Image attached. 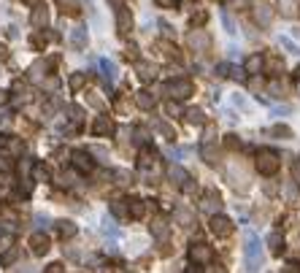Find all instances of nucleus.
<instances>
[{
    "label": "nucleus",
    "instance_id": "f257e3e1",
    "mask_svg": "<svg viewBox=\"0 0 300 273\" xmlns=\"http://www.w3.org/2000/svg\"><path fill=\"white\" fill-rule=\"evenodd\" d=\"M246 273H257L262 265V243L255 233H246Z\"/></svg>",
    "mask_w": 300,
    "mask_h": 273
},
{
    "label": "nucleus",
    "instance_id": "f03ea898",
    "mask_svg": "<svg viewBox=\"0 0 300 273\" xmlns=\"http://www.w3.org/2000/svg\"><path fill=\"white\" fill-rule=\"evenodd\" d=\"M255 165H257V171L262 173V176H273V173L279 171L281 160H279V154L270 152V149H259V152H257V160H255Z\"/></svg>",
    "mask_w": 300,
    "mask_h": 273
},
{
    "label": "nucleus",
    "instance_id": "7ed1b4c3",
    "mask_svg": "<svg viewBox=\"0 0 300 273\" xmlns=\"http://www.w3.org/2000/svg\"><path fill=\"white\" fill-rule=\"evenodd\" d=\"M165 92H168L173 100H187V97L195 92V87H192L189 79H173V81L165 84Z\"/></svg>",
    "mask_w": 300,
    "mask_h": 273
},
{
    "label": "nucleus",
    "instance_id": "20e7f679",
    "mask_svg": "<svg viewBox=\"0 0 300 273\" xmlns=\"http://www.w3.org/2000/svg\"><path fill=\"white\" fill-rule=\"evenodd\" d=\"M189 260H192L195 265H206L214 260V252H211V246H206V243H192L189 246Z\"/></svg>",
    "mask_w": 300,
    "mask_h": 273
},
{
    "label": "nucleus",
    "instance_id": "39448f33",
    "mask_svg": "<svg viewBox=\"0 0 300 273\" xmlns=\"http://www.w3.org/2000/svg\"><path fill=\"white\" fill-rule=\"evenodd\" d=\"M73 160V168H76L79 173H92V168H95V160H92L89 152H84V149H79V152L71 154Z\"/></svg>",
    "mask_w": 300,
    "mask_h": 273
},
{
    "label": "nucleus",
    "instance_id": "423d86ee",
    "mask_svg": "<svg viewBox=\"0 0 300 273\" xmlns=\"http://www.w3.org/2000/svg\"><path fill=\"white\" fill-rule=\"evenodd\" d=\"M211 233L219 235V238L230 235L233 233V222H230L227 217H222V214H214V217H211Z\"/></svg>",
    "mask_w": 300,
    "mask_h": 273
},
{
    "label": "nucleus",
    "instance_id": "0eeeda50",
    "mask_svg": "<svg viewBox=\"0 0 300 273\" xmlns=\"http://www.w3.org/2000/svg\"><path fill=\"white\" fill-rule=\"evenodd\" d=\"M117 30L119 33H130L132 30V14H130V8H125V5L117 8Z\"/></svg>",
    "mask_w": 300,
    "mask_h": 273
},
{
    "label": "nucleus",
    "instance_id": "6e6552de",
    "mask_svg": "<svg viewBox=\"0 0 300 273\" xmlns=\"http://www.w3.org/2000/svg\"><path fill=\"white\" fill-rule=\"evenodd\" d=\"M114 130H117V125H114L111 117H97L95 125H92V133H95V136H111Z\"/></svg>",
    "mask_w": 300,
    "mask_h": 273
},
{
    "label": "nucleus",
    "instance_id": "1a4fd4ad",
    "mask_svg": "<svg viewBox=\"0 0 300 273\" xmlns=\"http://www.w3.org/2000/svg\"><path fill=\"white\" fill-rule=\"evenodd\" d=\"M49 246H51L49 235H43V233H33V235H30V249H33V254H46V252H49Z\"/></svg>",
    "mask_w": 300,
    "mask_h": 273
},
{
    "label": "nucleus",
    "instance_id": "9d476101",
    "mask_svg": "<svg viewBox=\"0 0 300 273\" xmlns=\"http://www.w3.org/2000/svg\"><path fill=\"white\" fill-rule=\"evenodd\" d=\"M30 22H33V27H43V25H49V8H46L43 3L33 5V16H30Z\"/></svg>",
    "mask_w": 300,
    "mask_h": 273
},
{
    "label": "nucleus",
    "instance_id": "9b49d317",
    "mask_svg": "<svg viewBox=\"0 0 300 273\" xmlns=\"http://www.w3.org/2000/svg\"><path fill=\"white\" fill-rule=\"evenodd\" d=\"M68 41H71L73 49H84L86 41H89V36H86V27H73L71 36H68Z\"/></svg>",
    "mask_w": 300,
    "mask_h": 273
},
{
    "label": "nucleus",
    "instance_id": "f8f14e48",
    "mask_svg": "<svg viewBox=\"0 0 300 273\" xmlns=\"http://www.w3.org/2000/svg\"><path fill=\"white\" fill-rule=\"evenodd\" d=\"M168 176H171L173 184H178V187H184L187 182H192V179H189V173L184 171L181 165H171V168H168Z\"/></svg>",
    "mask_w": 300,
    "mask_h": 273
},
{
    "label": "nucleus",
    "instance_id": "ddd939ff",
    "mask_svg": "<svg viewBox=\"0 0 300 273\" xmlns=\"http://www.w3.org/2000/svg\"><path fill=\"white\" fill-rule=\"evenodd\" d=\"M135 73H138V79H143V81H152L154 76H157V68L152 65V62H135Z\"/></svg>",
    "mask_w": 300,
    "mask_h": 273
},
{
    "label": "nucleus",
    "instance_id": "4468645a",
    "mask_svg": "<svg viewBox=\"0 0 300 273\" xmlns=\"http://www.w3.org/2000/svg\"><path fill=\"white\" fill-rule=\"evenodd\" d=\"M57 233H60V238L65 241V238L76 235L79 228H76V222H71V219H60V222H57Z\"/></svg>",
    "mask_w": 300,
    "mask_h": 273
},
{
    "label": "nucleus",
    "instance_id": "2eb2a0df",
    "mask_svg": "<svg viewBox=\"0 0 300 273\" xmlns=\"http://www.w3.org/2000/svg\"><path fill=\"white\" fill-rule=\"evenodd\" d=\"M270 16H273V11L268 3H255V19L259 25H270Z\"/></svg>",
    "mask_w": 300,
    "mask_h": 273
},
{
    "label": "nucleus",
    "instance_id": "dca6fc26",
    "mask_svg": "<svg viewBox=\"0 0 300 273\" xmlns=\"http://www.w3.org/2000/svg\"><path fill=\"white\" fill-rule=\"evenodd\" d=\"M189 46H192V49H198V51H203L206 46H209V36H206L203 30L189 33Z\"/></svg>",
    "mask_w": 300,
    "mask_h": 273
},
{
    "label": "nucleus",
    "instance_id": "f3484780",
    "mask_svg": "<svg viewBox=\"0 0 300 273\" xmlns=\"http://www.w3.org/2000/svg\"><path fill=\"white\" fill-rule=\"evenodd\" d=\"M154 103H157V100H154L152 92H138V95H135V106H138V108H143V111H152Z\"/></svg>",
    "mask_w": 300,
    "mask_h": 273
},
{
    "label": "nucleus",
    "instance_id": "a211bd4d",
    "mask_svg": "<svg viewBox=\"0 0 300 273\" xmlns=\"http://www.w3.org/2000/svg\"><path fill=\"white\" fill-rule=\"evenodd\" d=\"M54 65V60H38L36 65L30 68V73H33V79H43L46 73H49V68Z\"/></svg>",
    "mask_w": 300,
    "mask_h": 273
},
{
    "label": "nucleus",
    "instance_id": "6ab92c4d",
    "mask_svg": "<svg viewBox=\"0 0 300 273\" xmlns=\"http://www.w3.org/2000/svg\"><path fill=\"white\" fill-rule=\"evenodd\" d=\"M265 68V57L262 54H252L249 60H246V73H259Z\"/></svg>",
    "mask_w": 300,
    "mask_h": 273
},
{
    "label": "nucleus",
    "instance_id": "aec40b11",
    "mask_svg": "<svg viewBox=\"0 0 300 273\" xmlns=\"http://www.w3.org/2000/svg\"><path fill=\"white\" fill-rule=\"evenodd\" d=\"M143 214H146V206H143V200H130V206H128V217L141 219Z\"/></svg>",
    "mask_w": 300,
    "mask_h": 273
},
{
    "label": "nucleus",
    "instance_id": "412c9836",
    "mask_svg": "<svg viewBox=\"0 0 300 273\" xmlns=\"http://www.w3.org/2000/svg\"><path fill=\"white\" fill-rule=\"evenodd\" d=\"M279 44H281V49H284L287 54H292V57H298V54H300V46H298V44H295V41H292V38L281 36V38H279Z\"/></svg>",
    "mask_w": 300,
    "mask_h": 273
},
{
    "label": "nucleus",
    "instance_id": "4be33fe9",
    "mask_svg": "<svg viewBox=\"0 0 300 273\" xmlns=\"http://www.w3.org/2000/svg\"><path fill=\"white\" fill-rule=\"evenodd\" d=\"M100 71H103V76H106V81L117 79V65H114L111 60H100Z\"/></svg>",
    "mask_w": 300,
    "mask_h": 273
},
{
    "label": "nucleus",
    "instance_id": "5701e85b",
    "mask_svg": "<svg viewBox=\"0 0 300 273\" xmlns=\"http://www.w3.org/2000/svg\"><path fill=\"white\" fill-rule=\"evenodd\" d=\"M219 206H222V203H219V195L216 192H209L203 197V208H206V211H219Z\"/></svg>",
    "mask_w": 300,
    "mask_h": 273
},
{
    "label": "nucleus",
    "instance_id": "b1692460",
    "mask_svg": "<svg viewBox=\"0 0 300 273\" xmlns=\"http://www.w3.org/2000/svg\"><path fill=\"white\" fill-rule=\"evenodd\" d=\"M270 136L273 138H281V141H287V138H292V130L287 125H273L270 127Z\"/></svg>",
    "mask_w": 300,
    "mask_h": 273
},
{
    "label": "nucleus",
    "instance_id": "393cba45",
    "mask_svg": "<svg viewBox=\"0 0 300 273\" xmlns=\"http://www.w3.org/2000/svg\"><path fill=\"white\" fill-rule=\"evenodd\" d=\"M84 84H86V73H73V76L68 79V87H71L73 92H79Z\"/></svg>",
    "mask_w": 300,
    "mask_h": 273
},
{
    "label": "nucleus",
    "instance_id": "a878e982",
    "mask_svg": "<svg viewBox=\"0 0 300 273\" xmlns=\"http://www.w3.org/2000/svg\"><path fill=\"white\" fill-rule=\"evenodd\" d=\"M222 25H224V33H227V36H235V33H238V27H235V19L227 14V11H222Z\"/></svg>",
    "mask_w": 300,
    "mask_h": 273
},
{
    "label": "nucleus",
    "instance_id": "bb28decb",
    "mask_svg": "<svg viewBox=\"0 0 300 273\" xmlns=\"http://www.w3.org/2000/svg\"><path fill=\"white\" fill-rule=\"evenodd\" d=\"M154 162V149H149V146H143V152H141V157H138V165L141 168H149Z\"/></svg>",
    "mask_w": 300,
    "mask_h": 273
},
{
    "label": "nucleus",
    "instance_id": "cd10ccee",
    "mask_svg": "<svg viewBox=\"0 0 300 273\" xmlns=\"http://www.w3.org/2000/svg\"><path fill=\"white\" fill-rule=\"evenodd\" d=\"M114 179H117V184H122V187H128V184H132V173H130V171H125V168L114 171Z\"/></svg>",
    "mask_w": 300,
    "mask_h": 273
},
{
    "label": "nucleus",
    "instance_id": "c85d7f7f",
    "mask_svg": "<svg viewBox=\"0 0 300 273\" xmlns=\"http://www.w3.org/2000/svg\"><path fill=\"white\" fill-rule=\"evenodd\" d=\"M57 3H60L62 11H68V14H79V8H82V0H57Z\"/></svg>",
    "mask_w": 300,
    "mask_h": 273
},
{
    "label": "nucleus",
    "instance_id": "c756f323",
    "mask_svg": "<svg viewBox=\"0 0 300 273\" xmlns=\"http://www.w3.org/2000/svg\"><path fill=\"white\" fill-rule=\"evenodd\" d=\"M100 230H103V235H111V238L119 235V228L114 225V219H108V217L103 219V228H100Z\"/></svg>",
    "mask_w": 300,
    "mask_h": 273
},
{
    "label": "nucleus",
    "instance_id": "7c9ffc66",
    "mask_svg": "<svg viewBox=\"0 0 300 273\" xmlns=\"http://www.w3.org/2000/svg\"><path fill=\"white\" fill-rule=\"evenodd\" d=\"M184 117H187L189 125H203V111H200V108H189Z\"/></svg>",
    "mask_w": 300,
    "mask_h": 273
},
{
    "label": "nucleus",
    "instance_id": "2f4dec72",
    "mask_svg": "<svg viewBox=\"0 0 300 273\" xmlns=\"http://www.w3.org/2000/svg\"><path fill=\"white\" fill-rule=\"evenodd\" d=\"M33 171H36V182H49V168H46V165L36 162V165H33Z\"/></svg>",
    "mask_w": 300,
    "mask_h": 273
},
{
    "label": "nucleus",
    "instance_id": "473e14b6",
    "mask_svg": "<svg viewBox=\"0 0 300 273\" xmlns=\"http://www.w3.org/2000/svg\"><path fill=\"white\" fill-rule=\"evenodd\" d=\"M30 44H33V49H43V46L49 44V36H43V33H33Z\"/></svg>",
    "mask_w": 300,
    "mask_h": 273
},
{
    "label": "nucleus",
    "instance_id": "72a5a7b5",
    "mask_svg": "<svg viewBox=\"0 0 300 273\" xmlns=\"http://www.w3.org/2000/svg\"><path fill=\"white\" fill-rule=\"evenodd\" d=\"M230 100H233V106H235V108H241V111H249V100H246V97L241 95V92H235V95L230 97Z\"/></svg>",
    "mask_w": 300,
    "mask_h": 273
},
{
    "label": "nucleus",
    "instance_id": "f704fd0d",
    "mask_svg": "<svg viewBox=\"0 0 300 273\" xmlns=\"http://www.w3.org/2000/svg\"><path fill=\"white\" fill-rule=\"evenodd\" d=\"M268 243H270V249H273V254H279L281 252V243H284V241H281V233H270L268 235Z\"/></svg>",
    "mask_w": 300,
    "mask_h": 273
},
{
    "label": "nucleus",
    "instance_id": "c9c22d12",
    "mask_svg": "<svg viewBox=\"0 0 300 273\" xmlns=\"http://www.w3.org/2000/svg\"><path fill=\"white\" fill-rule=\"evenodd\" d=\"M11 246H14V235H11V233H3V235H0V254L8 252Z\"/></svg>",
    "mask_w": 300,
    "mask_h": 273
},
{
    "label": "nucleus",
    "instance_id": "e433bc0d",
    "mask_svg": "<svg viewBox=\"0 0 300 273\" xmlns=\"http://www.w3.org/2000/svg\"><path fill=\"white\" fill-rule=\"evenodd\" d=\"M16 257H19V252H16V249H8V252H3V257H0V263H3V265H11V263H14Z\"/></svg>",
    "mask_w": 300,
    "mask_h": 273
},
{
    "label": "nucleus",
    "instance_id": "4c0bfd02",
    "mask_svg": "<svg viewBox=\"0 0 300 273\" xmlns=\"http://www.w3.org/2000/svg\"><path fill=\"white\" fill-rule=\"evenodd\" d=\"M157 130L163 133L165 138H171V141H173V138H176V133H173V127H171V125H165V122H157Z\"/></svg>",
    "mask_w": 300,
    "mask_h": 273
},
{
    "label": "nucleus",
    "instance_id": "58836bf2",
    "mask_svg": "<svg viewBox=\"0 0 300 273\" xmlns=\"http://www.w3.org/2000/svg\"><path fill=\"white\" fill-rule=\"evenodd\" d=\"M152 233L157 235V238H165V235H168V228H165V222H154V225H152Z\"/></svg>",
    "mask_w": 300,
    "mask_h": 273
},
{
    "label": "nucleus",
    "instance_id": "ea45409f",
    "mask_svg": "<svg viewBox=\"0 0 300 273\" xmlns=\"http://www.w3.org/2000/svg\"><path fill=\"white\" fill-rule=\"evenodd\" d=\"M86 152H89L92 157H100V162H106V157H108V152H106L103 146H89Z\"/></svg>",
    "mask_w": 300,
    "mask_h": 273
},
{
    "label": "nucleus",
    "instance_id": "a19ab883",
    "mask_svg": "<svg viewBox=\"0 0 300 273\" xmlns=\"http://www.w3.org/2000/svg\"><path fill=\"white\" fill-rule=\"evenodd\" d=\"M111 211L117 214V217H125V214H128V208H125V200H114V203H111Z\"/></svg>",
    "mask_w": 300,
    "mask_h": 273
},
{
    "label": "nucleus",
    "instance_id": "79ce46f5",
    "mask_svg": "<svg viewBox=\"0 0 300 273\" xmlns=\"http://www.w3.org/2000/svg\"><path fill=\"white\" fill-rule=\"evenodd\" d=\"M184 154H187V149H173V146L168 149V157H171V160H176V162H178V160H181V157H184Z\"/></svg>",
    "mask_w": 300,
    "mask_h": 273
},
{
    "label": "nucleus",
    "instance_id": "37998d69",
    "mask_svg": "<svg viewBox=\"0 0 300 273\" xmlns=\"http://www.w3.org/2000/svg\"><path fill=\"white\" fill-rule=\"evenodd\" d=\"M8 149H11L14 154H19L22 149H25V143H22V141H16V138H11V141H8Z\"/></svg>",
    "mask_w": 300,
    "mask_h": 273
},
{
    "label": "nucleus",
    "instance_id": "c03bdc74",
    "mask_svg": "<svg viewBox=\"0 0 300 273\" xmlns=\"http://www.w3.org/2000/svg\"><path fill=\"white\" fill-rule=\"evenodd\" d=\"M230 79H235V81H244V71H241L238 65H230Z\"/></svg>",
    "mask_w": 300,
    "mask_h": 273
},
{
    "label": "nucleus",
    "instance_id": "a18cd8bd",
    "mask_svg": "<svg viewBox=\"0 0 300 273\" xmlns=\"http://www.w3.org/2000/svg\"><path fill=\"white\" fill-rule=\"evenodd\" d=\"M160 49H163V54H165V57H176V46H171V44H160Z\"/></svg>",
    "mask_w": 300,
    "mask_h": 273
},
{
    "label": "nucleus",
    "instance_id": "49530a36",
    "mask_svg": "<svg viewBox=\"0 0 300 273\" xmlns=\"http://www.w3.org/2000/svg\"><path fill=\"white\" fill-rule=\"evenodd\" d=\"M165 108H168V114H173V117H178V114H181V106H178V103H173V100Z\"/></svg>",
    "mask_w": 300,
    "mask_h": 273
},
{
    "label": "nucleus",
    "instance_id": "de8ad7c7",
    "mask_svg": "<svg viewBox=\"0 0 300 273\" xmlns=\"http://www.w3.org/2000/svg\"><path fill=\"white\" fill-rule=\"evenodd\" d=\"M224 143H227L230 149H241V141H238V136H227V141H224Z\"/></svg>",
    "mask_w": 300,
    "mask_h": 273
},
{
    "label": "nucleus",
    "instance_id": "09e8293b",
    "mask_svg": "<svg viewBox=\"0 0 300 273\" xmlns=\"http://www.w3.org/2000/svg\"><path fill=\"white\" fill-rule=\"evenodd\" d=\"M178 219H181V222H187V225H189V222H192V214H189L187 208H178Z\"/></svg>",
    "mask_w": 300,
    "mask_h": 273
},
{
    "label": "nucleus",
    "instance_id": "8fccbe9b",
    "mask_svg": "<svg viewBox=\"0 0 300 273\" xmlns=\"http://www.w3.org/2000/svg\"><path fill=\"white\" fill-rule=\"evenodd\" d=\"M33 165H36V162H30V160H22V162H19V173H27V171H33Z\"/></svg>",
    "mask_w": 300,
    "mask_h": 273
},
{
    "label": "nucleus",
    "instance_id": "3c124183",
    "mask_svg": "<svg viewBox=\"0 0 300 273\" xmlns=\"http://www.w3.org/2000/svg\"><path fill=\"white\" fill-rule=\"evenodd\" d=\"M157 5H163V8H176L178 0H157Z\"/></svg>",
    "mask_w": 300,
    "mask_h": 273
},
{
    "label": "nucleus",
    "instance_id": "603ef678",
    "mask_svg": "<svg viewBox=\"0 0 300 273\" xmlns=\"http://www.w3.org/2000/svg\"><path fill=\"white\" fill-rule=\"evenodd\" d=\"M216 73H219V76H230V65H227V62H222V65H216Z\"/></svg>",
    "mask_w": 300,
    "mask_h": 273
},
{
    "label": "nucleus",
    "instance_id": "864d4df0",
    "mask_svg": "<svg viewBox=\"0 0 300 273\" xmlns=\"http://www.w3.org/2000/svg\"><path fill=\"white\" fill-rule=\"evenodd\" d=\"M36 225H38V228H46V225H49V217H46V214H38V217H36Z\"/></svg>",
    "mask_w": 300,
    "mask_h": 273
},
{
    "label": "nucleus",
    "instance_id": "5fc2aeb1",
    "mask_svg": "<svg viewBox=\"0 0 300 273\" xmlns=\"http://www.w3.org/2000/svg\"><path fill=\"white\" fill-rule=\"evenodd\" d=\"M270 114H273V117H284V114H290V108H287V106H281V108H270Z\"/></svg>",
    "mask_w": 300,
    "mask_h": 273
},
{
    "label": "nucleus",
    "instance_id": "6e6d98bb",
    "mask_svg": "<svg viewBox=\"0 0 300 273\" xmlns=\"http://www.w3.org/2000/svg\"><path fill=\"white\" fill-rule=\"evenodd\" d=\"M46 273H65V268H62L60 263H54V265H49V268H46Z\"/></svg>",
    "mask_w": 300,
    "mask_h": 273
},
{
    "label": "nucleus",
    "instance_id": "4d7b16f0",
    "mask_svg": "<svg viewBox=\"0 0 300 273\" xmlns=\"http://www.w3.org/2000/svg\"><path fill=\"white\" fill-rule=\"evenodd\" d=\"M71 114H73V117H71L73 122H82V114L84 111H82V108H71Z\"/></svg>",
    "mask_w": 300,
    "mask_h": 273
},
{
    "label": "nucleus",
    "instance_id": "13d9d810",
    "mask_svg": "<svg viewBox=\"0 0 300 273\" xmlns=\"http://www.w3.org/2000/svg\"><path fill=\"white\" fill-rule=\"evenodd\" d=\"M184 273H206V271H203V268H200V265H195V263H192V265H189V268H187V271H184Z\"/></svg>",
    "mask_w": 300,
    "mask_h": 273
},
{
    "label": "nucleus",
    "instance_id": "bf43d9fd",
    "mask_svg": "<svg viewBox=\"0 0 300 273\" xmlns=\"http://www.w3.org/2000/svg\"><path fill=\"white\" fill-rule=\"evenodd\" d=\"M3 60H8V49H5L3 44H0V62H3Z\"/></svg>",
    "mask_w": 300,
    "mask_h": 273
},
{
    "label": "nucleus",
    "instance_id": "052dcab7",
    "mask_svg": "<svg viewBox=\"0 0 300 273\" xmlns=\"http://www.w3.org/2000/svg\"><path fill=\"white\" fill-rule=\"evenodd\" d=\"M292 173H295V179L300 182V162H295V165H292Z\"/></svg>",
    "mask_w": 300,
    "mask_h": 273
},
{
    "label": "nucleus",
    "instance_id": "680f3d73",
    "mask_svg": "<svg viewBox=\"0 0 300 273\" xmlns=\"http://www.w3.org/2000/svg\"><path fill=\"white\" fill-rule=\"evenodd\" d=\"M16 273H38L36 268H30V265H25V268H22V271H16Z\"/></svg>",
    "mask_w": 300,
    "mask_h": 273
},
{
    "label": "nucleus",
    "instance_id": "e2e57ef3",
    "mask_svg": "<svg viewBox=\"0 0 300 273\" xmlns=\"http://www.w3.org/2000/svg\"><path fill=\"white\" fill-rule=\"evenodd\" d=\"M25 3H30V5H38V3H41V0H25Z\"/></svg>",
    "mask_w": 300,
    "mask_h": 273
},
{
    "label": "nucleus",
    "instance_id": "0e129e2a",
    "mask_svg": "<svg viewBox=\"0 0 300 273\" xmlns=\"http://www.w3.org/2000/svg\"><path fill=\"white\" fill-rule=\"evenodd\" d=\"M111 3H114V5H117V8H119V5H122V0H111Z\"/></svg>",
    "mask_w": 300,
    "mask_h": 273
},
{
    "label": "nucleus",
    "instance_id": "69168bd1",
    "mask_svg": "<svg viewBox=\"0 0 300 273\" xmlns=\"http://www.w3.org/2000/svg\"><path fill=\"white\" fill-rule=\"evenodd\" d=\"M0 103H5V92H0Z\"/></svg>",
    "mask_w": 300,
    "mask_h": 273
},
{
    "label": "nucleus",
    "instance_id": "338daca9",
    "mask_svg": "<svg viewBox=\"0 0 300 273\" xmlns=\"http://www.w3.org/2000/svg\"><path fill=\"white\" fill-rule=\"evenodd\" d=\"M295 73H298V76H300V68H298V71H295Z\"/></svg>",
    "mask_w": 300,
    "mask_h": 273
}]
</instances>
